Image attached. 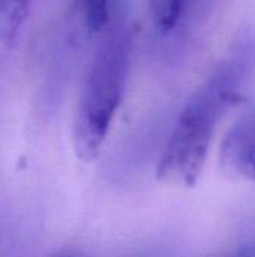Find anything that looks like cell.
Here are the masks:
<instances>
[{
	"label": "cell",
	"instance_id": "8992f818",
	"mask_svg": "<svg viewBox=\"0 0 255 257\" xmlns=\"http://www.w3.org/2000/svg\"><path fill=\"white\" fill-rule=\"evenodd\" d=\"M111 0H78L84 26L90 33H99L108 23Z\"/></svg>",
	"mask_w": 255,
	"mask_h": 257
},
{
	"label": "cell",
	"instance_id": "7a4b0ae2",
	"mask_svg": "<svg viewBox=\"0 0 255 257\" xmlns=\"http://www.w3.org/2000/svg\"><path fill=\"white\" fill-rule=\"evenodd\" d=\"M129 66V36L113 30L102 42L83 86L74 122L77 157L93 161L107 139L120 107Z\"/></svg>",
	"mask_w": 255,
	"mask_h": 257
},
{
	"label": "cell",
	"instance_id": "5b68a950",
	"mask_svg": "<svg viewBox=\"0 0 255 257\" xmlns=\"http://www.w3.org/2000/svg\"><path fill=\"white\" fill-rule=\"evenodd\" d=\"M35 0H0V38L11 44L26 21Z\"/></svg>",
	"mask_w": 255,
	"mask_h": 257
},
{
	"label": "cell",
	"instance_id": "52a82bcc",
	"mask_svg": "<svg viewBox=\"0 0 255 257\" xmlns=\"http://www.w3.org/2000/svg\"><path fill=\"white\" fill-rule=\"evenodd\" d=\"M225 257H255V244H246L242 248H239L236 253H233L231 256Z\"/></svg>",
	"mask_w": 255,
	"mask_h": 257
},
{
	"label": "cell",
	"instance_id": "6da1fadb",
	"mask_svg": "<svg viewBox=\"0 0 255 257\" xmlns=\"http://www.w3.org/2000/svg\"><path fill=\"white\" fill-rule=\"evenodd\" d=\"M251 53L240 48L222 60L179 114L156 167L161 182L194 187L203 172L215 130L236 102L249 69Z\"/></svg>",
	"mask_w": 255,
	"mask_h": 257
},
{
	"label": "cell",
	"instance_id": "3957f363",
	"mask_svg": "<svg viewBox=\"0 0 255 257\" xmlns=\"http://www.w3.org/2000/svg\"><path fill=\"white\" fill-rule=\"evenodd\" d=\"M219 161L231 179L255 182V105L242 113L224 137Z\"/></svg>",
	"mask_w": 255,
	"mask_h": 257
},
{
	"label": "cell",
	"instance_id": "277c9868",
	"mask_svg": "<svg viewBox=\"0 0 255 257\" xmlns=\"http://www.w3.org/2000/svg\"><path fill=\"white\" fill-rule=\"evenodd\" d=\"M155 27L161 33L173 32L183 20L191 0H147Z\"/></svg>",
	"mask_w": 255,
	"mask_h": 257
},
{
	"label": "cell",
	"instance_id": "ba28073f",
	"mask_svg": "<svg viewBox=\"0 0 255 257\" xmlns=\"http://www.w3.org/2000/svg\"><path fill=\"white\" fill-rule=\"evenodd\" d=\"M56 257H77V256H74V254H59V256H56Z\"/></svg>",
	"mask_w": 255,
	"mask_h": 257
}]
</instances>
